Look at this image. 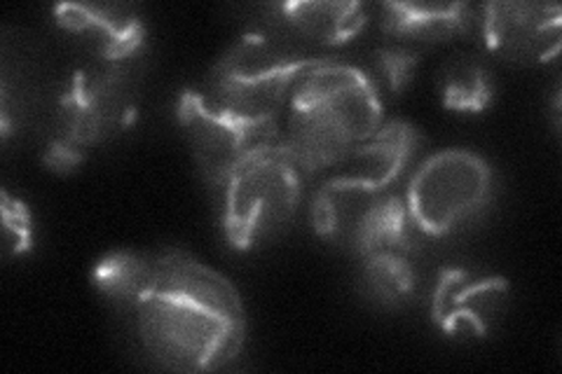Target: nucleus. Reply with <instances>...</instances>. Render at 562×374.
Listing matches in <instances>:
<instances>
[{
    "label": "nucleus",
    "instance_id": "nucleus-6",
    "mask_svg": "<svg viewBox=\"0 0 562 374\" xmlns=\"http://www.w3.org/2000/svg\"><path fill=\"white\" fill-rule=\"evenodd\" d=\"M408 208L390 190L328 178L312 204V225L322 239L361 258L382 251L408 253Z\"/></svg>",
    "mask_w": 562,
    "mask_h": 374
},
{
    "label": "nucleus",
    "instance_id": "nucleus-19",
    "mask_svg": "<svg viewBox=\"0 0 562 374\" xmlns=\"http://www.w3.org/2000/svg\"><path fill=\"white\" fill-rule=\"evenodd\" d=\"M419 61V55L406 47H384L375 55V66L380 76L390 84L392 92H401L408 84L413 70Z\"/></svg>",
    "mask_w": 562,
    "mask_h": 374
},
{
    "label": "nucleus",
    "instance_id": "nucleus-3",
    "mask_svg": "<svg viewBox=\"0 0 562 374\" xmlns=\"http://www.w3.org/2000/svg\"><path fill=\"white\" fill-rule=\"evenodd\" d=\"M144 52L122 59L94 57L76 70L59 103L57 134L45 152V165L66 171L80 165L92 148L125 132L136 117L144 84Z\"/></svg>",
    "mask_w": 562,
    "mask_h": 374
},
{
    "label": "nucleus",
    "instance_id": "nucleus-16",
    "mask_svg": "<svg viewBox=\"0 0 562 374\" xmlns=\"http://www.w3.org/2000/svg\"><path fill=\"white\" fill-rule=\"evenodd\" d=\"M441 94L446 109L460 113H481L490 105L495 87L490 70L471 57H457L443 70Z\"/></svg>",
    "mask_w": 562,
    "mask_h": 374
},
{
    "label": "nucleus",
    "instance_id": "nucleus-12",
    "mask_svg": "<svg viewBox=\"0 0 562 374\" xmlns=\"http://www.w3.org/2000/svg\"><path fill=\"white\" fill-rule=\"evenodd\" d=\"M417 132L408 122H382V127L336 167L333 178L375 190H390L408 167Z\"/></svg>",
    "mask_w": 562,
    "mask_h": 374
},
{
    "label": "nucleus",
    "instance_id": "nucleus-17",
    "mask_svg": "<svg viewBox=\"0 0 562 374\" xmlns=\"http://www.w3.org/2000/svg\"><path fill=\"white\" fill-rule=\"evenodd\" d=\"M363 279L373 297L384 305H398L415 288V270L406 253L382 251L363 258Z\"/></svg>",
    "mask_w": 562,
    "mask_h": 374
},
{
    "label": "nucleus",
    "instance_id": "nucleus-7",
    "mask_svg": "<svg viewBox=\"0 0 562 374\" xmlns=\"http://www.w3.org/2000/svg\"><path fill=\"white\" fill-rule=\"evenodd\" d=\"M492 194V169L467 148L438 150L411 178L406 208L411 223L429 237H446L471 223Z\"/></svg>",
    "mask_w": 562,
    "mask_h": 374
},
{
    "label": "nucleus",
    "instance_id": "nucleus-11",
    "mask_svg": "<svg viewBox=\"0 0 562 374\" xmlns=\"http://www.w3.org/2000/svg\"><path fill=\"white\" fill-rule=\"evenodd\" d=\"M506 299V281L446 272L434 295V318L452 335H485Z\"/></svg>",
    "mask_w": 562,
    "mask_h": 374
},
{
    "label": "nucleus",
    "instance_id": "nucleus-13",
    "mask_svg": "<svg viewBox=\"0 0 562 374\" xmlns=\"http://www.w3.org/2000/svg\"><path fill=\"white\" fill-rule=\"evenodd\" d=\"M272 12L293 35L319 45L349 43L368 22L361 3L345 0H293L274 5Z\"/></svg>",
    "mask_w": 562,
    "mask_h": 374
},
{
    "label": "nucleus",
    "instance_id": "nucleus-14",
    "mask_svg": "<svg viewBox=\"0 0 562 374\" xmlns=\"http://www.w3.org/2000/svg\"><path fill=\"white\" fill-rule=\"evenodd\" d=\"M471 14L467 3H384L382 29L396 38L438 43L464 33Z\"/></svg>",
    "mask_w": 562,
    "mask_h": 374
},
{
    "label": "nucleus",
    "instance_id": "nucleus-4",
    "mask_svg": "<svg viewBox=\"0 0 562 374\" xmlns=\"http://www.w3.org/2000/svg\"><path fill=\"white\" fill-rule=\"evenodd\" d=\"M319 61L277 33H244L209 70L202 94L241 122L277 124L293 87Z\"/></svg>",
    "mask_w": 562,
    "mask_h": 374
},
{
    "label": "nucleus",
    "instance_id": "nucleus-5",
    "mask_svg": "<svg viewBox=\"0 0 562 374\" xmlns=\"http://www.w3.org/2000/svg\"><path fill=\"white\" fill-rule=\"evenodd\" d=\"M303 173L281 136L246 155L223 183L227 241L246 251L284 229L301 204Z\"/></svg>",
    "mask_w": 562,
    "mask_h": 374
},
{
    "label": "nucleus",
    "instance_id": "nucleus-1",
    "mask_svg": "<svg viewBox=\"0 0 562 374\" xmlns=\"http://www.w3.org/2000/svg\"><path fill=\"white\" fill-rule=\"evenodd\" d=\"M138 342L171 372H214L233 363L246 337L237 288L179 248L155 253L150 281L132 309Z\"/></svg>",
    "mask_w": 562,
    "mask_h": 374
},
{
    "label": "nucleus",
    "instance_id": "nucleus-18",
    "mask_svg": "<svg viewBox=\"0 0 562 374\" xmlns=\"http://www.w3.org/2000/svg\"><path fill=\"white\" fill-rule=\"evenodd\" d=\"M3 235H5V258L22 256L31 246V216L29 208L3 190Z\"/></svg>",
    "mask_w": 562,
    "mask_h": 374
},
{
    "label": "nucleus",
    "instance_id": "nucleus-15",
    "mask_svg": "<svg viewBox=\"0 0 562 374\" xmlns=\"http://www.w3.org/2000/svg\"><path fill=\"white\" fill-rule=\"evenodd\" d=\"M155 253L138 251H115L101 258L94 264V286L103 297H109L115 307L132 311L138 297L144 295L150 272H153Z\"/></svg>",
    "mask_w": 562,
    "mask_h": 374
},
{
    "label": "nucleus",
    "instance_id": "nucleus-9",
    "mask_svg": "<svg viewBox=\"0 0 562 374\" xmlns=\"http://www.w3.org/2000/svg\"><path fill=\"white\" fill-rule=\"evenodd\" d=\"M562 10L555 3H487L481 35L490 52L518 64H541L560 49Z\"/></svg>",
    "mask_w": 562,
    "mask_h": 374
},
{
    "label": "nucleus",
    "instance_id": "nucleus-8",
    "mask_svg": "<svg viewBox=\"0 0 562 374\" xmlns=\"http://www.w3.org/2000/svg\"><path fill=\"white\" fill-rule=\"evenodd\" d=\"M179 122L192 157L209 183L221 185L254 148L279 138L277 124H249L211 105L200 89L179 101Z\"/></svg>",
    "mask_w": 562,
    "mask_h": 374
},
{
    "label": "nucleus",
    "instance_id": "nucleus-2",
    "mask_svg": "<svg viewBox=\"0 0 562 374\" xmlns=\"http://www.w3.org/2000/svg\"><path fill=\"white\" fill-rule=\"evenodd\" d=\"M382 127V99L371 73L322 59L293 87L289 99V148L305 173L336 169Z\"/></svg>",
    "mask_w": 562,
    "mask_h": 374
},
{
    "label": "nucleus",
    "instance_id": "nucleus-10",
    "mask_svg": "<svg viewBox=\"0 0 562 374\" xmlns=\"http://www.w3.org/2000/svg\"><path fill=\"white\" fill-rule=\"evenodd\" d=\"M55 14L66 31L92 45L94 57L122 59L144 52L146 26L132 5L66 3Z\"/></svg>",
    "mask_w": 562,
    "mask_h": 374
}]
</instances>
